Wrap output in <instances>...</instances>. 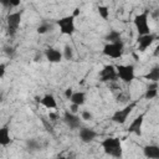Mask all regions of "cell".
<instances>
[{
    "mask_svg": "<svg viewBox=\"0 0 159 159\" xmlns=\"http://www.w3.org/2000/svg\"><path fill=\"white\" fill-rule=\"evenodd\" d=\"M0 2H1L2 6H5V7L10 6V0H0Z\"/></svg>",
    "mask_w": 159,
    "mask_h": 159,
    "instance_id": "f546056e",
    "label": "cell"
},
{
    "mask_svg": "<svg viewBox=\"0 0 159 159\" xmlns=\"http://www.w3.org/2000/svg\"><path fill=\"white\" fill-rule=\"evenodd\" d=\"M106 40H107L108 42H116V41H119V40H120V34H119L118 31H116V30H112V31H109V32L107 34Z\"/></svg>",
    "mask_w": 159,
    "mask_h": 159,
    "instance_id": "ffe728a7",
    "label": "cell"
},
{
    "mask_svg": "<svg viewBox=\"0 0 159 159\" xmlns=\"http://www.w3.org/2000/svg\"><path fill=\"white\" fill-rule=\"evenodd\" d=\"M63 56H65V58H66V60H72V57H73V50H72V47H71V46H68V45H66V46H65Z\"/></svg>",
    "mask_w": 159,
    "mask_h": 159,
    "instance_id": "7402d4cb",
    "label": "cell"
},
{
    "mask_svg": "<svg viewBox=\"0 0 159 159\" xmlns=\"http://www.w3.org/2000/svg\"><path fill=\"white\" fill-rule=\"evenodd\" d=\"M40 102H41V104H42L43 107H46V108H48V109L56 108V106H57L56 99H55V97H53L52 94H46V96H43Z\"/></svg>",
    "mask_w": 159,
    "mask_h": 159,
    "instance_id": "9a60e30c",
    "label": "cell"
},
{
    "mask_svg": "<svg viewBox=\"0 0 159 159\" xmlns=\"http://www.w3.org/2000/svg\"><path fill=\"white\" fill-rule=\"evenodd\" d=\"M57 25L61 30V34L63 35H72L76 30V26H75V16L73 15H70V16H65L62 19H60L57 21Z\"/></svg>",
    "mask_w": 159,
    "mask_h": 159,
    "instance_id": "277c9868",
    "label": "cell"
},
{
    "mask_svg": "<svg viewBox=\"0 0 159 159\" xmlns=\"http://www.w3.org/2000/svg\"><path fill=\"white\" fill-rule=\"evenodd\" d=\"M118 77V73H117V70L114 66L112 65H106L101 72H99V80L102 82H109V81H116Z\"/></svg>",
    "mask_w": 159,
    "mask_h": 159,
    "instance_id": "ba28073f",
    "label": "cell"
},
{
    "mask_svg": "<svg viewBox=\"0 0 159 159\" xmlns=\"http://www.w3.org/2000/svg\"><path fill=\"white\" fill-rule=\"evenodd\" d=\"M91 118H92V113H91V112H88V111L82 112V119H84V120H89Z\"/></svg>",
    "mask_w": 159,
    "mask_h": 159,
    "instance_id": "d4e9b609",
    "label": "cell"
},
{
    "mask_svg": "<svg viewBox=\"0 0 159 159\" xmlns=\"http://www.w3.org/2000/svg\"><path fill=\"white\" fill-rule=\"evenodd\" d=\"M21 22V11L12 12L7 16V32L10 36H14Z\"/></svg>",
    "mask_w": 159,
    "mask_h": 159,
    "instance_id": "52a82bcc",
    "label": "cell"
},
{
    "mask_svg": "<svg viewBox=\"0 0 159 159\" xmlns=\"http://www.w3.org/2000/svg\"><path fill=\"white\" fill-rule=\"evenodd\" d=\"M10 143V134H9V129L7 127H2L0 129V145L6 147Z\"/></svg>",
    "mask_w": 159,
    "mask_h": 159,
    "instance_id": "ac0fdd59",
    "label": "cell"
},
{
    "mask_svg": "<svg viewBox=\"0 0 159 159\" xmlns=\"http://www.w3.org/2000/svg\"><path fill=\"white\" fill-rule=\"evenodd\" d=\"M123 48H124V45L122 40L116 41V42H108L103 47V53L112 58H120L123 55Z\"/></svg>",
    "mask_w": 159,
    "mask_h": 159,
    "instance_id": "7a4b0ae2",
    "label": "cell"
},
{
    "mask_svg": "<svg viewBox=\"0 0 159 159\" xmlns=\"http://www.w3.org/2000/svg\"><path fill=\"white\" fill-rule=\"evenodd\" d=\"M154 40H155V36L152 35V34L139 35V37H138V50H139V51L147 50V48L153 43Z\"/></svg>",
    "mask_w": 159,
    "mask_h": 159,
    "instance_id": "8fae6325",
    "label": "cell"
},
{
    "mask_svg": "<svg viewBox=\"0 0 159 159\" xmlns=\"http://www.w3.org/2000/svg\"><path fill=\"white\" fill-rule=\"evenodd\" d=\"M102 148L104 153L111 157H114V158L122 157V144L119 138H106L102 142Z\"/></svg>",
    "mask_w": 159,
    "mask_h": 159,
    "instance_id": "6da1fadb",
    "label": "cell"
},
{
    "mask_svg": "<svg viewBox=\"0 0 159 159\" xmlns=\"http://www.w3.org/2000/svg\"><path fill=\"white\" fill-rule=\"evenodd\" d=\"M63 120L65 123L70 127V129H77L80 128V124H81V120H80V117H77L73 112L71 111H66L63 113Z\"/></svg>",
    "mask_w": 159,
    "mask_h": 159,
    "instance_id": "9c48e42d",
    "label": "cell"
},
{
    "mask_svg": "<svg viewBox=\"0 0 159 159\" xmlns=\"http://www.w3.org/2000/svg\"><path fill=\"white\" fill-rule=\"evenodd\" d=\"M73 94V91H72V88H67L66 89V92H65V96H66V98H71V96Z\"/></svg>",
    "mask_w": 159,
    "mask_h": 159,
    "instance_id": "4316f807",
    "label": "cell"
},
{
    "mask_svg": "<svg viewBox=\"0 0 159 159\" xmlns=\"http://www.w3.org/2000/svg\"><path fill=\"white\" fill-rule=\"evenodd\" d=\"M97 137V133L91 128H81L80 129V138L83 143H89Z\"/></svg>",
    "mask_w": 159,
    "mask_h": 159,
    "instance_id": "4fadbf2b",
    "label": "cell"
},
{
    "mask_svg": "<svg viewBox=\"0 0 159 159\" xmlns=\"http://www.w3.org/2000/svg\"><path fill=\"white\" fill-rule=\"evenodd\" d=\"M78 108H80V106L78 104H75V103H72V106H71V112H73V113H76L77 111H78Z\"/></svg>",
    "mask_w": 159,
    "mask_h": 159,
    "instance_id": "83f0119b",
    "label": "cell"
},
{
    "mask_svg": "<svg viewBox=\"0 0 159 159\" xmlns=\"http://www.w3.org/2000/svg\"><path fill=\"white\" fill-rule=\"evenodd\" d=\"M143 153L147 158L159 159V147H157V145H145L143 148Z\"/></svg>",
    "mask_w": 159,
    "mask_h": 159,
    "instance_id": "5bb4252c",
    "label": "cell"
},
{
    "mask_svg": "<svg viewBox=\"0 0 159 159\" xmlns=\"http://www.w3.org/2000/svg\"><path fill=\"white\" fill-rule=\"evenodd\" d=\"M143 120H144V113L139 114L138 117H135L133 119V122L130 123V125L128 127V132L129 133H134L137 135L142 134V125H143Z\"/></svg>",
    "mask_w": 159,
    "mask_h": 159,
    "instance_id": "30bf717a",
    "label": "cell"
},
{
    "mask_svg": "<svg viewBox=\"0 0 159 159\" xmlns=\"http://www.w3.org/2000/svg\"><path fill=\"white\" fill-rule=\"evenodd\" d=\"M0 70H1L0 77H4V73H5V65H4V63H1V66H0Z\"/></svg>",
    "mask_w": 159,
    "mask_h": 159,
    "instance_id": "4dcf8cb0",
    "label": "cell"
},
{
    "mask_svg": "<svg viewBox=\"0 0 159 159\" xmlns=\"http://www.w3.org/2000/svg\"><path fill=\"white\" fill-rule=\"evenodd\" d=\"M135 104H137L135 102H132L130 104L125 106L124 108L116 111V112L113 113V116H112V120H113L114 123H118V124H123V123H125V120L128 119V117H129L130 112L133 111V108L135 107Z\"/></svg>",
    "mask_w": 159,
    "mask_h": 159,
    "instance_id": "8992f818",
    "label": "cell"
},
{
    "mask_svg": "<svg viewBox=\"0 0 159 159\" xmlns=\"http://www.w3.org/2000/svg\"><path fill=\"white\" fill-rule=\"evenodd\" d=\"M98 14H99V16L102 19L107 20L108 16H109V10H108L107 6H98Z\"/></svg>",
    "mask_w": 159,
    "mask_h": 159,
    "instance_id": "44dd1931",
    "label": "cell"
},
{
    "mask_svg": "<svg viewBox=\"0 0 159 159\" xmlns=\"http://www.w3.org/2000/svg\"><path fill=\"white\" fill-rule=\"evenodd\" d=\"M50 29H51V25H48V24H42V25H40V26L37 27V32H39V34H46Z\"/></svg>",
    "mask_w": 159,
    "mask_h": 159,
    "instance_id": "cb8c5ba5",
    "label": "cell"
},
{
    "mask_svg": "<svg viewBox=\"0 0 159 159\" xmlns=\"http://www.w3.org/2000/svg\"><path fill=\"white\" fill-rule=\"evenodd\" d=\"M159 55V46L155 48V51H154V56H158Z\"/></svg>",
    "mask_w": 159,
    "mask_h": 159,
    "instance_id": "d6a6232c",
    "label": "cell"
},
{
    "mask_svg": "<svg viewBox=\"0 0 159 159\" xmlns=\"http://www.w3.org/2000/svg\"><path fill=\"white\" fill-rule=\"evenodd\" d=\"M144 78L152 81V82H158L159 81V67H153L145 76Z\"/></svg>",
    "mask_w": 159,
    "mask_h": 159,
    "instance_id": "d6986e66",
    "label": "cell"
},
{
    "mask_svg": "<svg viewBox=\"0 0 159 159\" xmlns=\"http://www.w3.org/2000/svg\"><path fill=\"white\" fill-rule=\"evenodd\" d=\"M50 118H51L52 120H55V118H56V114H53V113H50Z\"/></svg>",
    "mask_w": 159,
    "mask_h": 159,
    "instance_id": "836d02e7",
    "label": "cell"
},
{
    "mask_svg": "<svg viewBox=\"0 0 159 159\" xmlns=\"http://www.w3.org/2000/svg\"><path fill=\"white\" fill-rule=\"evenodd\" d=\"M157 94H158V82H153V83H150V84L148 86L144 97H145L147 99H152V98L157 97Z\"/></svg>",
    "mask_w": 159,
    "mask_h": 159,
    "instance_id": "2e32d148",
    "label": "cell"
},
{
    "mask_svg": "<svg viewBox=\"0 0 159 159\" xmlns=\"http://www.w3.org/2000/svg\"><path fill=\"white\" fill-rule=\"evenodd\" d=\"M134 26H135L139 35L150 34V29H149V25H148V14L147 12L138 14L134 17Z\"/></svg>",
    "mask_w": 159,
    "mask_h": 159,
    "instance_id": "5b68a950",
    "label": "cell"
},
{
    "mask_svg": "<svg viewBox=\"0 0 159 159\" xmlns=\"http://www.w3.org/2000/svg\"><path fill=\"white\" fill-rule=\"evenodd\" d=\"M116 70L118 73V78H120L125 83L132 82L135 77L133 65H118V66H116Z\"/></svg>",
    "mask_w": 159,
    "mask_h": 159,
    "instance_id": "3957f363",
    "label": "cell"
},
{
    "mask_svg": "<svg viewBox=\"0 0 159 159\" xmlns=\"http://www.w3.org/2000/svg\"><path fill=\"white\" fill-rule=\"evenodd\" d=\"M5 52L10 56V55H12V53H14V48H12V47H5Z\"/></svg>",
    "mask_w": 159,
    "mask_h": 159,
    "instance_id": "f1b7e54d",
    "label": "cell"
},
{
    "mask_svg": "<svg viewBox=\"0 0 159 159\" xmlns=\"http://www.w3.org/2000/svg\"><path fill=\"white\" fill-rule=\"evenodd\" d=\"M78 14H80V9H75V11H73V14H72V15H73V16L76 17V16H77Z\"/></svg>",
    "mask_w": 159,
    "mask_h": 159,
    "instance_id": "1f68e13d",
    "label": "cell"
},
{
    "mask_svg": "<svg viewBox=\"0 0 159 159\" xmlns=\"http://www.w3.org/2000/svg\"><path fill=\"white\" fill-rule=\"evenodd\" d=\"M45 56H46V60L52 62V63H57V62H60L62 60V53L57 48H53V47L46 48Z\"/></svg>",
    "mask_w": 159,
    "mask_h": 159,
    "instance_id": "7c38bea8",
    "label": "cell"
},
{
    "mask_svg": "<svg viewBox=\"0 0 159 159\" xmlns=\"http://www.w3.org/2000/svg\"><path fill=\"white\" fill-rule=\"evenodd\" d=\"M153 16H154V17H158V16H159V10H157V11L153 14Z\"/></svg>",
    "mask_w": 159,
    "mask_h": 159,
    "instance_id": "e575fe53",
    "label": "cell"
},
{
    "mask_svg": "<svg viewBox=\"0 0 159 159\" xmlns=\"http://www.w3.org/2000/svg\"><path fill=\"white\" fill-rule=\"evenodd\" d=\"M70 101H71V103L82 106V104L86 102V94H84L83 92H73V94L71 96Z\"/></svg>",
    "mask_w": 159,
    "mask_h": 159,
    "instance_id": "e0dca14e",
    "label": "cell"
},
{
    "mask_svg": "<svg viewBox=\"0 0 159 159\" xmlns=\"http://www.w3.org/2000/svg\"><path fill=\"white\" fill-rule=\"evenodd\" d=\"M26 145H27L29 150H37V149H39V143H37V140H35V139L27 140Z\"/></svg>",
    "mask_w": 159,
    "mask_h": 159,
    "instance_id": "603a6c76",
    "label": "cell"
},
{
    "mask_svg": "<svg viewBox=\"0 0 159 159\" xmlns=\"http://www.w3.org/2000/svg\"><path fill=\"white\" fill-rule=\"evenodd\" d=\"M21 2V0H10V7H16L19 6Z\"/></svg>",
    "mask_w": 159,
    "mask_h": 159,
    "instance_id": "484cf974",
    "label": "cell"
}]
</instances>
